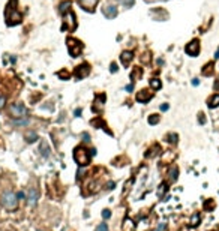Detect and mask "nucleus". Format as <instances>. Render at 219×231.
Masks as SVG:
<instances>
[{"label":"nucleus","instance_id":"28","mask_svg":"<svg viewBox=\"0 0 219 231\" xmlns=\"http://www.w3.org/2000/svg\"><path fill=\"white\" fill-rule=\"evenodd\" d=\"M5 104H6V98H5V96H0V111L3 110Z\"/></svg>","mask_w":219,"mask_h":231},{"label":"nucleus","instance_id":"37","mask_svg":"<svg viewBox=\"0 0 219 231\" xmlns=\"http://www.w3.org/2000/svg\"><path fill=\"white\" fill-rule=\"evenodd\" d=\"M80 114H81V110H80V108H77V110H75V116L78 117Z\"/></svg>","mask_w":219,"mask_h":231},{"label":"nucleus","instance_id":"25","mask_svg":"<svg viewBox=\"0 0 219 231\" xmlns=\"http://www.w3.org/2000/svg\"><path fill=\"white\" fill-rule=\"evenodd\" d=\"M102 218H104V219H110V218H111V210H108V209L102 210Z\"/></svg>","mask_w":219,"mask_h":231},{"label":"nucleus","instance_id":"19","mask_svg":"<svg viewBox=\"0 0 219 231\" xmlns=\"http://www.w3.org/2000/svg\"><path fill=\"white\" fill-rule=\"evenodd\" d=\"M198 224H200V215L195 213V215H192V218H191V227H197Z\"/></svg>","mask_w":219,"mask_h":231},{"label":"nucleus","instance_id":"3","mask_svg":"<svg viewBox=\"0 0 219 231\" xmlns=\"http://www.w3.org/2000/svg\"><path fill=\"white\" fill-rule=\"evenodd\" d=\"M27 113V108L23 104H12L9 107V116L14 119H23Z\"/></svg>","mask_w":219,"mask_h":231},{"label":"nucleus","instance_id":"4","mask_svg":"<svg viewBox=\"0 0 219 231\" xmlns=\"http://www.w3.org/2000/svg\"><path fill=\"white\" fill-rule=\"evenodd\" d=\"M68 47H69V53L72 57H78L83 51V44L77 39H72V38L68 39Z\"/></svg>","mask_w":219,"mask_h":231},{"label":"nucleus","instance_id":"23","mask_svg":"<svg viewBox=\"0 0 219 231\" xmlns=\"http://www.w3.org/2000/svg\"><path fill=\"white\" fill-rule=\"evenodd\" d=\"M167 138H168V141L170 143H173V144H176L177 143V134H170V135H167Z\"/></svg>","mask_w":219,"mask_h":231},{"label":"nucleus","instance_id":"13","mask_svg":"<svg viewBox=\"0 0 219 231\" xmlns=\"http://www.w3.org/2000/svg\"><path fill=\"white\" fill-rule=\"evenodd\" d=\"M177 176H179V168L177 167H171L170 171H168V182L170 183H174L177 180Z\"/></svg>","mask_w":219,"mask_h":231},{"label":"nucleus","instance_id":"15","mask_svg":"<svg viewBox=\"0 0 219 231\" xmlns=\"http://www.w3.org/2000/svg\"><path fill=\"white\" fill-rule=\"evenodd\" d=\"M123 231H135V224L132 219H125L123 222Z\"/></svg>","mask_w":219,"mask_h":231},{"label":"nucleus","instance_id":"14","mask_svg":"<svg viewBox=\"0 0 219 231\" xmlns=\"http://www.w3.org/2000/svg\"><path fill=\"white\" fill-rule=\"evenodd\" d=\"M96 3H98V0H80V5L84 9H87V11H93V8L96 6Z\"/></svg>","mask_w":219,"mask_h":231},{"label":"nucleus","instance_id":"40","mask_svg":"<svg viewBox=\"0 0 219 231\" xmlns=\"http://www.w3.org/2000/svg\"><path fill=\"white\" fill-rule=\"evenodd\" d=\"M215 89H219V80L216 81V84H215Z\"/></svg>","mask_w":219,"mask_h":231},{"label":"nucleus","instance_id":"21","mask_svg":"<svg viewBox=\"0 0 219 231\" xmlns=\"http://www.w3.org/2000/svg\"><path fill=\"white\" fill-rule=\"evenodd\" d=\"M150 86L153 87V89H161V81L158 80V78H153V80H150Z\"/></svg>","mask_w":219,"mask_h":231},{"label":"nucleus","instance_id":"41","mask_svg":"<svg viewBox=\"0 0 219 231\" xmlns=\"http://www.w3.org/2000/svg\"><path fill=\"white\" fill-rule=\"evenodd\" d=\"M39 231H41V230H39Z\"/></svg>","mask_w":219,"mask_h":231},{"label":"nucleus","instance_id":"26","mask_svg":"<svg viewBox=\"0 0 219 231\" xmlns=\"http://www.w3.org/2000/svg\"><path fill=\"white\" fill-rule=\"evenodd\" d=\"M96 231H108V225L107 224H99L96 227Z\"/></svg>","mask_w":219,"mask_h":231},{"label":"nucleus","instance_id":"31","mask_svg":"<svg viewBox=\"0 0 219 231\" xmlns=\"http://www.w3.org/2000/svg\"><path fill=\"white\" fill-rule=\"evenodd\" d=\"M165 228H167V225H165V224H161V225H158V231H165Z\"/></svg>","mask_w":219,"mask_h":231},{"label":"nucleus","instance_id":"1","mask_svg":"<svg viewBox=\"0 0 219 231\" xmlns=\"http://www.w3.org/2000/svg\"><path fill=\"white\" fill-rule=\"evenodd\" d=\"M74 159L75 162L80 165V167H86L90 164V159H92V152H89L86 147L80 146L74 150Z\"/></svg>","mask_w":219,"mask_h":231},{"label":"nucleus","instance_id":"34","mask_svg":"<svg viewBox=\"0 0 219 231\" xmlns=\"http://www.w3.org/2000/svg\"><path fill=\"white\" fill-rule=\"evenodd\" d=\"M116 71H117V65L113 63V65H111V72H116Z\"/></svg>","mask_w":219,"mask_h":231},{"label":"nucleus","instance_id":"9","mask_svg":"<svg viewBox=\"0 0 219 231\" xmlns=\"http://www.w3.org/2000/svg\"><path fill=\"white\" fill-rule=\"evenodd\" d=\"M152 96H153V93H152L150 90H141V92L137 93V101L146 104V102H149V101L152 99Z\"/></svg>","mask_w":219,"mask_h":231},{"label":"nucleus","instance_id":"16","mask_svg":"<svg viewBox=\"0 0 219 231\" xmlns=\"http://www.w3.org/2000/svg\"><path fill=\"white\" fill-rule=\"evenodd\" d=\"M132 56H134V54H132L131 51H123V53H122V63H123V65H128V63L132 60Z\"/></svg>","mask_w":219,"mask_h":231},{"label":"nucleus","instance_id":"17","mask_svg":"<svg viewBox=\"0 0 219 231\" xmlns=\"http://www.w3.org/2000/svg\"><path fill=\"white\" fill-rule=\"evenodd\" d=\"M209 107L210 108H216V107H219V95H213L210 99H209Z\"/></svg>","mask_w":219,"mask_h":231},{"label":"nucleus","instance_id":"22","mask_svg":"<svg viewBox=\"0 0 219 231\" xmlns=\"http://www.w3.org/2000/svg\"><path fill=\"white\" fill-rule=\"evenodd\" d=\"M158 122H159V116L158 114H152L149 117V123H150V125H156Z\"/></svg>","mask_w":219,"mask_h":231},{"label":"nucleus","instance_id":"27","mask_svg":"<svg viewBox=\"0 0 219 231\" xmlns=\"http://www.w3.org/2000/svg\"><path fill=\"white\" fill-rule=\"evenodd\" d=\"M17 198H18V200H26V198H27V195H26L23 191H20V192H17Z\"/></svg>","mask_w":219,"mask_h":231},{"label":"nucleus","instance_id":"32","mask_svg":"<svg viewBox=\"0 0 219 231\" xmlns=\"http://www.w3.org/2000/svg\"><path fill=\"white\" fill-rule=\"evenodd\" d=\"M107 186H108V189H110V191H111V189H114V186H116V183H114V182H108V185H107Z\"/></svg>","mask_w":219,"mask_h":231},{"label":"nucleus","instance_id":"29","mask_svg":"<svg viewBox=\"0 0 219 231\" xmlns=\"http://www.w3.org/2000/svg\"><path fill=\"white\" fill-rule=\"evenodd\" d=\"M27 123H29V119H24V120H18V122H15V125H20V126H21V125L24 126V125H27Z\"/></svg>","mask_w":219,"mask_h":231},{"label":"nucleus","instance_id":"10","mask_svg":"<svg viewBox=\"0 0 219 231\" xmlns=\"http://www.w3.org/2000/svg\"><path fill=\"white\" fill-rule=\"evenodd\" d=\"M104 101H105V95H99L95 101V105H93V111L96 113H101L102 108H104Z\"/></svg>","mask_w":219,"mask_h":231},{"label":"nucleus","instance_id":"33","mask_svg":"<svg viewBox=\"0 0 219 231\" xmlns=\"http://www.w3.org/2000/svg\"><path fill=\"white\" fill-rule=\"evenodd\" d=\"M200 123H206V119H204V114L203 113L200 114Z\"/></svg>","mask_w":219,"mask_h":231},{"label":"nucleus","instance_id":"20","mask_svg":"<svg viewBox=\"0 0 219 231\" xmlns=\"http://www.w3.org/2000/svg\"><path fill=\"white\" fill-rule=\"evenodd\" d=\"M36 138H38V135H36L35 132H29V134L26 135V140H27V143H33V141H36Z\"/></svg>","mask_w":219,"mask_h":231},{"label":"nucleus","instance_id":"2","mask_svg":"<svg viewBox=\"0 0 219 231\" xmlns=\"http://www.w3.org/2000/svg\"><path fill=\"white\" fill-rule=\"evenodd\" d=\"M0 204L6 209V210H17L18 207V198H17V194L11 192V191H6L0 195Z\"/></svg>","mask_w":219,"mask_h":231},{"label":"nucleus","instance_id":"35","mask_svg":"<svg viewBox=\"0 0 219 231\" xmlns=\"http://www.w3.org/2000/svg\"><path fill=\"white\" fill-rule=\"evenodd\" d=\"M161 110H162V111H167V110H168V104H164V105H161Z\"/></svg>","mask_w":219,"mask_h":231},{"label":"nucleus","instance_id":"38","mask_svg":"<svg viewBox=\"0 0 219 231\" xmlns=\"http://www.w3.org/2000/svg\"><path fill=\"white\" fill-rule=\"evenodd\" d=\"M192 84H194V86H198V84H200V81H198V80H197V78H195V80H194V81H192Z\"/></svg>","mask_w":219,"mask_h":231},{"label":"nucleus","instance_id":"7","mask_svg":"<svg viewBox=\"0 0 219 231\" xmlns=\"http://www.w3.org/2000/svg\"><path fill=\"white\" fill-rule=\"evenodd\" d=\"M185 51H186L189 56H197L198 51H200V44H198V41H192V42H189V44L186 45Z\"/></svg>","mask_w":219,"mask_h":231},{"label":"nucleus","instance_id":"24","mask_svg":"<svg viewBox=\"0 0 219 231\" xmlns=\"http://www.w3.org/2000/svg\"><path fill=\"white\" fill-rule=\"evenodd\" d=\"M165 191H167V185H165V183H162V185L159 186V189H158V197H162Z\"/></svg>","mask_w":219,"mask_h":231},{"label":"nucleus","instance_id":"30","mask_svg":"<svg viewBox=\"0 0 219 231\" xmlns=\"http://www.w3.org/2000/svg\"><path fill=\"white\" fill-rule=\"evenodd\" d=\"M83 138H84V143H90V135H89L87 132L83 134Z\"/></svg>","mask_w":219,"mask_h":231},{"label":"nucleus","instance_id":"39","mask_svg":"<svg viewBox=\"0 0 219 231\" xmlns=\"http://www.w3.org/2000/svg\"><path fill=\"white\" fill-rule=\"evenodd\" d=\"M215 59H219V48L216 50V53H215Z\"/></svg>","mask_w":219,"mask_h":231},{"label":"nucleus","instance_id":"8","mask_svg":"<svg viewBox=\"0 0 219 231\" xmlns=\"http://www.w3.org/2000/svg\"><path fill=\"white\" fill-rule=\"evenodd\" d=\"M38 198H39V192H38V189H29V194H27V203H29V206H35L36 203H38Z\"/></svg>","mask_w":219,"mask_h":231},{"label":"nucleus","instance_id":"11","mask_svg":"<svg viewBox=\"0 0 219 231\" xmlns=\"http://www.w3.org/2000/svg\"><path fill=\"white\" fill-rule=\"evenodd\" d=\"M104 14H105V17H107V18H114V17L117 15V8H116V6H113V5L105 6V8H104Z\"/></svg>","mask_w":219,"mask_h":231},{"label":"nucleus","instance_id":"18","mask_svg":"<svg viewBox=\"0 0 219 231\" xmlns=\"http://www.w3.org/2000/svg\"><path fill=\"white\" fill-rule=\"evenodd\" d=\"M69 8H71V2H63V3H60L59 11H60L62 14H65V12H68V11H69Z\"/></svg>","mask_w":219,"mask_h":231},{"label":"nucleus","instance_id":"6","mask_svg":"<svg viewBox=\"0 0 219 231\" xmlns=\"http://www.w3.org/2000/svg\"><path fill=\"white\" fill-rule=\"evenodd\" d=\"M14 5H15V0L12 2V5L9 3V6H8V8H9V9L12 11L11 20L8 21V24H9V26H15V24H18V23L21 21V14H20L18 11H17V8H14Z\"/></svg>","mask_w":219,"mask_h":231},{"label":"nucleus","instance_id":"12","mask_svg":"<svg viewBox=\"0 0 219 231\" xmlns=\"http://www.w3.org/2000/svg\"><path fill=\"white\" fill-rule=\"evenodd\" d=\"M87 74H89V66H87V65H81V66H78L77 71H75V77H77V78L86 77Z\"/></svg>","mask_w":219,"mask_h":231},{"label":"nucleus","instance_id":"36","mask_svg":"<svg viewBox=\"0 0 219 231\" xmlns=\"http://www.w3.org/2000/svg\"><path fill=\"white\" fill-rule=\"evenodd\" d=\"M132 89H134V84H128V86H126V90H128V92H131Z\"/></svg>","mask_w":219,"mask_h":231},{"label":"nucleus","instance_id":"5","mask_svg":"<svg viewBox=\"0 0 219 231\" xmlns=\"http://www.w3.org/2000/svg\"><path fill=\"white\" fill-rule=\"evenodd\" d=\"M63 20H65V24H63V29H69V30H74L77 27V21H75V15L72 14V11H68L63 14Z\"/></svg>","mask_w":219,"mask_h":231}]
</instances>
